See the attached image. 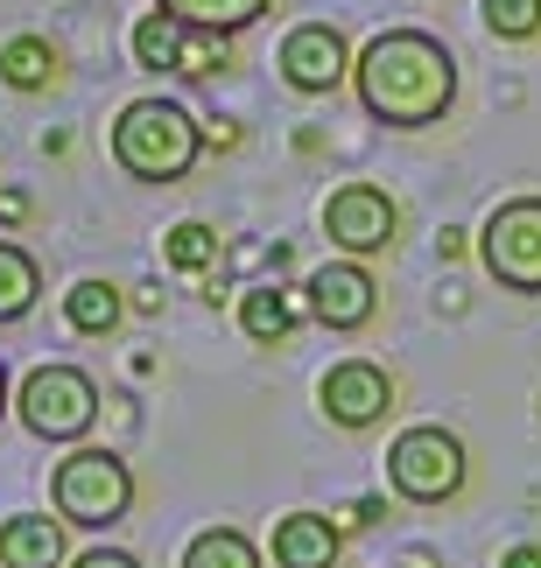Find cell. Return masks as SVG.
<instances>
[{"mask_svg": "<svg viewBox=\"0 0 541 568\" xmlns=\"http://www.w3.org/2000/svg\"><path fill=\"white\" fill-rule=\"evenodd\" d=\"M63 71V57H57V42H42V36H14L8 50H0V84L8 92H50Z\"/></svg>", "mask_w": 541, "mask_h": 568, "instance_id": "cell-15", "label": "cell"}, {"mask_svg": "<svg viewBox=\"0 0 541 568\" xmlns=\"http://www.w3.org/2000/svg\"><path fill=\"white\" fill-rule=\"evenodd\" d=\"M0 568H71L63 561V519L50 513L0 519Z\"/></svg>", "mask_w": 541, "mask_h": 568, "instance_id": "cell-12", "label": "cell"}, {"mask_svg": "<svg viewBox=\"0 0 541 568\" xmlns=\"http://www.w3.org/2000/svg\"><path fill=\"white\" fill-rule=\"evenodd\" d=\"M479 267L507 295H541V196H507L479 225Z\"/></svg>", "mask_w": 541, "mask_h": 568, "instance_id": "cell-6", "label": "cell"}, {"mask_svg": "<svg viewBox=\"0 0 541 568\" xmlns=\"http://www.w3.org/2000/svg\"><path fill=\"white\" fill-rule=\"evenodd\" d=\"M0 414H8V365H0Z\"/></svg>", "mask_w": 541, "mask_h": 568, "instance_id": "cell-25", "label": "cell"}, {"mask_svg": "<svg viewBox=\"0 0 541 568\" xmlns=\"http://www.w3.org/2000/svg\"><path fill=\"white\" fill-rule=\"evenodd\" d=\"M71 568H141V561L127 555V548H84V555H78Z\"/></svg>", "mask_w": 541, "mask_h": 568, "instance_id": "cell-22", "label": "cell"}, {"mask_svg": "<svg viewBox=\"0 0 541 568\" xmlns=\"http://www.w3.org/2000/svg\"><path fill=\"white\" fill-rule=\"evenodd\" d=\"M302 295H310V316L323 331H344V337L380 316V288H373V274H365V260H323V267L302 281Z\"/></svg>", "mask_w": 541, "mask_h": 568, "instance_id": "cell-10", "label": "cell"}, {"mask_svg": "<svg viewBox=\"0 0 541 568\" xmlns=\"http://www.w3.org/2000/svg\"><path fill=\"white\" fill-rule=\"evenodd\" d=\"M42 295V267L29 246H14V239H0V323H21L36 310Z\"/></svg>", "mask_w": 541, "mask_h": 568, "instance_id": "cell-17", "label": "cell"}, {"mask_svg": "<svg viewBox=\"0 0 541 568\" xmlns=\"http://www.w3.org/2000/svg\"><path fill=\"white\" fill-rule=\"evenodd\" d=\"M359 105L380 126H437L458 105V57L443 50L429 29H387L359 50Z\"/></svg>", "mask_w": 541, "mask_h": 568, "instance_id": "cell-1", "label": "cell"}, {"mask_svg": "<svg viewBox=\"0 0 541 568\" xmlns=\"http://www.w3.org/2000/svg\"><path fill=\"white\" fill-rule=\"evenodd\" d=\"M156 14H177L198 36H240L261 14H274V0H156Z\"/></svg>", "mask_w": 541, "mask_h": 568, "instance_id": "cell-13", "label": "cell"}, {"mask_svg": "<svg viewBox=\"0 0 541 568\" xmlns=\"http://www.w3.org/2000/svg\"><path fill=\"white\" fill-rule=\"evenodd\" d=\"M50 506L63 527H113L134 506V470L120 464L113 449H71L63 464L50 470Z\"/></svg>", "mask_w": 541, "mask_h": 568, "instance_id": "cell-3", "label": "cell"}, {"mask_svg": "<svg viewBox=\"0 0 541 568\" xmlns=\"http://www.w3.org/2000/svg\"><path fill=\"white\" fill-rule=\"evenodd\" d=\"M183 568H261V548L240 527H204V534H190Z\"/></svg>", "mask_w": 541, "mask_h": 568, "instance_id": "cell-19", "label": "cell"}, {"mask_svg": "<svg viewBox=\"0 0 541 568\" xmlns=\"http://www.w3.org/2000/svg\"><path fill=\"white\" fill-rule=\"evenodd\" d=\"M344 534L331 513H281L274 519V568H338Z\"/></svg>", "mask_w": 541, "mask_h": 568, "instance_id": "cell-11", "label": "cell"}, {"mask_svg": "<svg viewBox=\"0 0 541 568\" xmlns=\"http://www.w3.org/2000/svg\"><path fill=\"white\" fill-rule=\"evenodd\" d=\"M274 71H281V84H289V92L323 99V92H338V84L359 71V57H352V42H344L338 21H302V29L281 36Z\"/></svg>", "mask_w": 541, "mask_h": 568, "instance_id": "cell-8", "label": "cell"}, {"mask_svg": "<svg viewBox=\"0 0 541 568\" xmlns=\"http://www.w3.org/2000/svg\"><path fill=\"white\" fill-rule=\"evenodd\" d=\"M500 568H541V548H507Z\"/></svg>", "mask_w": 541, "mask_h": 568, "instance_id": "cell-24", "label": "cell"}, {"mask_svg": "<svg viewBox=\"0 0 541 568\" xmlns=\"http://www.w3.org/2000/svg\"><path fill=\"white\" fill-rule=\"evenodd\" d=\"M183 57H190V29L177 14H141L134 21V63L141 71H177L183 78Z\"/></svg>", "mask_w": 541, "mask_h": 568, "instance_id": "cell-16", "label": "cell"}, {"mask_svg": "<svg viewBox=\"0 0 541 568\" xmlns=\"http://www.w3.org/2000/svg\"><path fill=\"white\" fill-rule=\"evenodd\" d=\"M162 253H169V267H183V274H204L211 260H219V232H211V225H198V217H183V225L162 239Z\"/></svg>", "mask_w": 541, "mask_h": 568, "instance_id": "cell-20", "label": "cell"}, {"mask_svg": "<svg viewBox=\"0 0 541 568\" xmlns=\"http://www.w3.org/2000/svg\"><path fill=\"white\" fill-rule=\"evenodd\" d=\"M29 217V190H0V225H21Z\"/></svg>", "mask_w": 541, "mask_h": 568, "instance_id": "cell-23", "label": "cell"}, {"mask_svg": "<svg viewBox=\"0 0 541 568\" xmlns=\"http://www.w3.org/2000/svg\"><path fill=\"white\" fill-rule=\"evenodd\" d=\"M204 155V126L183 113L177 99H134L113 120V162L134 183H183Z\"/></svg>", "mask_w": 541, "mask_h": 568, "instance_id": "cell-2", "label": "cell"}, {"mask_svg": "<svg viewBox=\"0 0 541 568\" xmlns=\"http://www.w3.org/2000/svg\"><path fill=\"white\" fill-rule=\"evenodd\" d=\"M394 232H401V204L380 183H338L331 196H323V239H331L344 260L387 253Z\"/></svg>", "mask_w": 541, "mask_h": 568, "instance_id": "cell-7", "label": "cell"}, {"mask_svg": "<svg viewBox=\"0 0 541 568\" xmlns=\"http://www.w3.org/2000/svg\"><path fill=\"white\" fill-rule=\"evenodd\" d=\"M471 477V456L450 428L422 422V428H401L394 449H387V485H394L408 506H450Z\"/></svg>", "mask_w": 541, "mask_h": 568, "instance_id": "cell-4", "label": "cell"}, {"mask_svg": "<svg viewBox=\"0 0 541 568\" xmlns=\"http://www.w3.org/2000/svg\"><path fill=\"white\" fill-rule=\"evenodd\" d=\"M14 414L36 443H78L84 428L99 422V386L78 365H36L14 393Z\"/></svg>", "mask_w": 541, "mask_h": 568, "instance_id": "cell-5", "label": "cell"}, {"mask_svg": "<svg viewBox=\"0 0 541 568\" xmlns=\"http://www.w3.org/2000/svg\"><path fill=\"white\" fill-rule=\"evenodd\" d=\"M240 331L253 344H281L295 331V295L289 288H247L240 295Z\"/></svg>", "mask_w": 541, "mask_h": 568, "instance_id": "cell-18", "label": "cell"}, {"mask_svg": "<svg viewBox=\"0 0 541 568\" xmlns=\"http://www.w3.org/2000/svg\"><path fill=\"white\" fill-rule=\"evenodd\" d=\"M317 407H323L331 428H373V422H387V407H394V379H387L373 358H338L331 373L317 379Z\"/></svg>", "mask_w": 541, "mask_h": 568, "instance_id": "cell-9", "label": "cell"}, {"mask_svg": "<svg viewBox=\"0 0 541 568\" xmlns=\"http://www.w3.org/2000/svg\"><path fill=\"white\" fill-rule=\"evenodd\" d=\"M479 14L500 42H534L541 36V0H479Z\"/></svg>", "mask_w": 541, "mask_h": 568, "instance_id": "cell-21", "label": "cell"}, {"mask_svg": "<svg viewBox=\"0 0 541 568\" xmlns=\"http://www.w3.org/2000/svg\"><path fill=\"white\" fill-rule=\"evenodd\" d=\"M120 316H127V302H120L113 281H99V274L71 281V295H63V323H71L78 337H113Z\"/></svg>", "mask_w": 541, "mask_h": 568, "instance_id": "cell-14", "label": "cell"}]
</instances>
